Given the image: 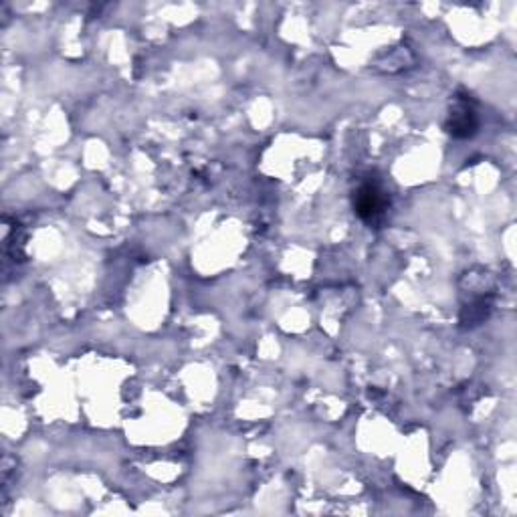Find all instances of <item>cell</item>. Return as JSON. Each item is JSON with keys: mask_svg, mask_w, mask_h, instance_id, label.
I'll use <instances>...</instances> for the list:
<instances>
[{"mask_svg": "<svg viewBox=\"0 0 517 517\" xmlns=\"http://www.w3.org/2000/svg\"><path fill=\"white\" fill-rule=\"evenodd\" d=\"M390 206L388 192L376 178H366L354 190V211L370 227H380Z\"/></svg>", "mask_w": 517, "mask_h": 517, "instance_id": "1", "label": "cell"}, {"mask_svg": "<svg viewBox=\"0 0 517 517\" xmlns=\"http://www.w3.org/2000/svg\"><path fill=\"white\" fill-rule=\"evenodd\" d=\"M447 132L457 140L473 138L479 130V114L473 97L467 91H459L453 97V108L447 120Z\"/></svg>", "mask_w": 517, "mask_h": 517, "instance_id": "2", "label": "cell"}]
</instances>
